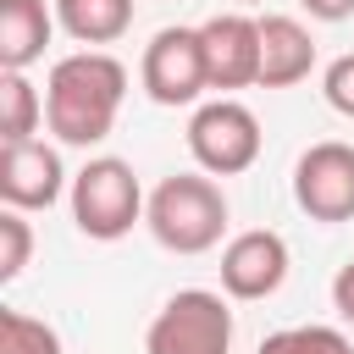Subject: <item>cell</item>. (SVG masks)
Listing matches in <instances>:
<instances>
[{
    "label": "cell",
    "mask_w": 354,
    "mask_h": 354,
    "mask_svg": "<svg viewBox=\"0 0 354 354\" xmlns=\"http://www.w3.org/2000/svg\"><path fill=\"white\" fill-rule=\"evenodd\" d=\"M127 100V66L105 50H72L50 66L44 83V122L61 144L88 149L116 127V111Z\"/></svg>",
    "instance_id": "6da1fadb"
},
{
    "label": "cell",
    "mask_w": 354,
    "mask_h": 354,
    "mask_svg": "<svg viewBox=\"0 0 354 354\" xmlns=\"http://www.w3.org/2000/svg\"><path fill=\"white\" fill-rule=\"evenodd\" d=\"M144 221H149V232H155L160 249H171V254H205L227 232V194L216 188L210 171H177V177L155 183V194L144 205Z\"/></svg>",
    "instance_id": "7a4b0ae2"
},
{
    "label": "cell",
    "mask_w": 354,
    "mask_h": 354,
    "mask_svg": "<svg viewBox=\"0 0 354 354\" xmlns=\"http://www.w3.org/2000/svg\"><path fill=\"white\" fill-rule=\"evenodd\" d=\"M144 205H149V199H144L133 166L116 160V155H100V160H88V166L72 177V221H77V232L94 238V243L127 238L133 221L144 216Z\"/></svg>",
    "instance_id": "3957f363"
},
{
    "label": "cell",
    "mask_w": 354,
    "mask_h": 354,
    "mask_svg": "<svg viewBox=\"0 0 354 354\" xmlns=\"http://www.w3.org/2000/svg\"><path fill=\"white\" fill-rule=\"evenodd\" d=\"M144 354H232V310L210 288H183L144 332Z\"/></svg>",
    "instance_id": "277c9868"
},
{
    "label": "cell",
    "mask_w": 354,
    "mask_h": 354,
    "mask_svg": "<svg viewBox=\"0 0 354 354\" xmlns=\"http://www.w3.org/2000/svg\"><path fill=\"white\" fill-rule=\"evenodd\" d=\"M188 155L210 177H238L260 160V122L243 100H205L188 122Z\"/></svg>",
    "instance_id": "5b68a950"
},
{
    "label": "cell",
    "mask_w": 354,
    "mask_h": 354,
    "mask_svg": "<svg viewBox=\"0 0 354 354\" xmlns=\"http://www.w3.org/2000/svg\"><path fill=\"white\" fill-rule=\"evenodd\" d=\"M138 77H144V94H149L155 105H194V100L210 88L199 28H160V33L144 44Z\"/></svg>",
    "instance_id": "8992f818"
},
{
    "label": "cell",
    "mask_w": 354,
    "mask_h": 354,
    "mask_svg": "<svg viewBox=\"0 0 354 354\" xmlns=\"http://www.w3.org/2000/svg\"><path fill=\"white\" fill-rule=\"evenodd\" d=\"M293 199L310 221H348L354 216V144L321 138L293 166Z\"/></svg>",
    "instance_id": "52a82bcc"
},
{
    "label": "cell",
    "mask_w": 354,
    "mask_h": 354,
    "mask_svg": "<svg viewBox=\"0 0 354 354\" xmlns=\"http://www.w3.org/2000/svg\"><path fill=\"white\" fill-rule=\"evenodd\" d=\"M199 44H205V72L210 88H249L260 83V22L243 11H221L210 22H199Z\"/></svg>",
    "instance_id": "ba28073f"
},
{
    "label": "cell",
    "mask_w": 354,
    "mask_h": 354,
    "mask_svg": "<svg viewBox=\"0 0 354 354\" xmlns=\"http://www.w3.org/2000/svg\"><path fill=\"white\" fill-rule=\"evenodd\" d=\"M288 282V243L271 227H249L221 249V288L227 299H271Z\"/></svg>",
    "instance_id": "9c48e42d"
},
{
    "label": "cell",
    "mask_w": 354,
    "mask_h": 354,
    "mask_svg": "<svg viewBox=\"0 0 354 354\" xmlns=\"http://www.w3.org/2000/svg\"><path fill=\"white\" fill-rule=\"evenodd\" d=\"M61 188H66V171L44 138L0 144V199L11 210H50L61 199Z\"/></svg>",
    "instance_id": "30bf717a"
},
{
    "label": "cell",
    "mask_w": 354,
    "mask_h": 354,
    "mask_svg": "<svg viewBox=\"0 0 354 354\" xmlns=\"http://www.w3.org/2000/svg\"><path fill=\"white\" fill-rule=\"evenodd\" d=\"M315 66V39L299 17H260V88H293Z\"/></svg>",
    "instance_id": "8fae6325"
},
{
    "label": "cell",
    "mask_w": 354,
    "mask_h": 354,
    "mask_svg": "<svg viewBox=\"0 0 354 354\" xmlns=\"http://www.w3.org/2000/svg\"><path fill=\"white\" fill-rule=\"evenodd\" d=\"M55 33V17L44 0H0V66L28 72Z\"/></svg>",
    "instance_id": "7c38bea8"
},
{
    "label": "cell",
    "mask_w": 354,
    "mask_h": 354,
    "mask_svg": "<svg viewBox=\"0 0 354 354\" xmlns=\"http://www.w3.org/2000/svg\"><path fill=\"white\" fill-rule=\"evenodd\" d=\"M55 22L77 44H116L133 28V0H55Z\"/></svg>",
    "instance_id": "4fadbf2b"
},
{
    "label": "cell",
    "mask_w": 354,
    "mask_h": 354,
    "mask_svg": "<svg viewBox=\"0 0 354 354\" xmlns=\"http://www.w3.org/2000/svg\"><path fill=\"white\" fill-rule=\"evenodd\" d=\"M39 122H44V100L33 94L28 72H6V77H0V144L33 138Z\"/></svg>",
    "instance_id": "5bb4252c"
},
{
    "label": "cell",
    "mask_w": 354,
    "mask_h": 354,
    "mask_svg": "<svg viewBox=\"0 0 354 354\" xmlns=\"http://www.w3.org/2000/svg\"><path fill=\"white\" fill-rule=\"evenodd\" d=\"M0 354H61V332L39 315L0 310Z\"/></svg>",
    "instance_id": "9a60e30c"
},
{
    "label": "cell",
    "mask_w": 354,
    "mask_h": 354,
    "mask_svg": "<svg viewBox=\"0 0 354 354\" xmlns=\"http://www.w3.org/2000/svg\"><path fill=\"white\" fill-rule=\"evenodd\" d=\"M260 354H354L337 326H282L260 343Z\"/></svg>",
    "instance_id": "2e32d148"
},
{
    "label": "cell",
    "mask_w": 354,
    "mask_h": 354,
    "mask_svg": "<svg viewBox=\"0 0 354 354\" xmlns=\"http://www.w3.org/2000/svg\"><path fill=\"white\" fill-rule=\"evenodd\" d=\"M28 254H33V227H28V216L22 210H0V277L6 282H17L22 277V266H28Z\"/></svg>",
    "instance_id": "e0dca14e"
},
{
    "label": "cell",
    "mask_w": 354,
    "mask_h": 354,
    "mask_svg": "<svg viewBox=\"0 0 354 354\" xmlns=\"http://www.w3.org/2000/svg\"><path fill=\"white\" fill-rule=\"evenodd\" d=\"M321 94H326V105H332L337 116H348V122H354V50H348V55H337V61L321 72Z\"/></svg>",
    "instance_id": "ac0fdd59"
},
{
    "label": "cell",
    "mask_w": 354,
    "mask_h": 354,
    "mask_svg": "<svg viewBox=\"0 0 354 354\" xmlns=\"http://www.w3.org/2000/svg\"><path fill=\"white\" fill-rule=\"evenodd\" d=\"M332 304H337V315H343V321H354V260L332 277Z\"/></svg>",
    "instance_id": "d6986e66"
},
{
    "label": "cell",
    "mask_w": 354,
    "mask_h": 354,
    "mask_svg": "<svg viewBox=\"0 0 354 354\" xmlns=\"http://www.w3.org/2000/svg\"><path fill=\"white\" fill-rule=\"evenodd\" d=\"M315 22H343V17H354V0H299Z\"/></svg>",
    "instance_id": "ffe728a7"
},
{
    "label": "cell",
    "mask_w": 354,
    "mask_h": 354,
    "mask_svg": "<svg viewBox=\"0 0 354 354\" xmlns=\"http://www.w3.org/2000/svg\"><path fill=\"white\" fill-rule=\"evenodd\" d=\"M243 6H254V0H243Z\"/></svg>",
    "instance_id": "44dd1931"
}]
</instances>
